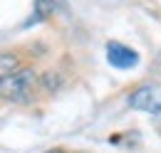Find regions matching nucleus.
I'll use <instances>...</instances> for the list:
<instances>
[{"mask_svg":"<svg viewBox=\"0 0 161 153\" xmlns=\"http://www.w3.org/2000/svg\"><path fill=\"white\" fill-rule=\"evenodd\" d=\"M35 92H40V74L32 64H25L13 74H3L0 79V96L5 104H27Z\"/></svg>","mask_w":161,"mask_h":153,"instance_id":"f257e3e1","label":"nucleus"},{"mask_svg":"<svg viewBox=\"0 0 161 153\" xmlns=\"http://www.w3.org/2000/svg\"><path fill=\"white\" fill-rule=\"evenodd\" d=\"M129 106L146 114H159L161 111V87L159 84H141L129 94Z\"/></svg>","mask_w":161,"mask_h":153,"instance_id":"f03ea898","label":"nucleus"},{"mask_svg":"<svg viewBox=\"0 0 161 153\" xmlns=\"http://www.w3.org/2000/svg\"><path fill=\"white\" fill-rule=\"evenodd\" d=\"M107 62L112 67H117V69H131V67L139 64V52L126 47V45H121V42L109 40L107 42Z\"/></svg>","mask_w":161,"mask_h":153,"instance_id":"7ed1b4c3","label":"nucleus"},{"mask_svg":"<svg viewBox=\"0 0 161 153\" xmlns=\"http://www.w3.org/2000/svg\"><path fill=\"white\" fill-rule=\"evenodd\" d=\"M60 8H62V0H35L32 3V13H30V18L22 22V27H32V25L47 22L50 18L57 15Z\"/></svg>","mask_w":161,"mask_h":153,"instance_id":"20e7f679","label":"nucleus"},{"mask_svg":"<svg viewBox=\"0 0 161 153\" xmlns=\"http://www.w3.org/2000/svg\"><path fill=\"white\" fill-rule=\"evenodd\" d=\"M25 64H27V62H25L20 50H5L3 57H0V72H3V74H13V72L22 69Z\"/></svg>","mask_w":161,"mask_h":153,"instance_id":"39448f33","label":"nucleus"},{"mask_svg":"<svg viewBox=\"0 0 161 153\" xmlns=\"http://www.w3.org/2000/svg\"><path fill=\"white\" fill-rule=\"evenodd\" d=\"M154 72L161 74V52H159V57H156V62H154Z\"/></svg>","mask_w":161,"mask_h":153,"instance_id":"423d86ee","label":"nucleus"},{"mask_svg":"<svg viewBox=\"0 0 161 153\" xmlns=\"http://www.w3.org/2000/svg\"><path fill=\"white\" fill-rule=\"evenodd\" d=\"M45 153H69L67 148H60V146H55V148H47Z\"/></svg>","mask_w":161,"mask_h":153,"instance_id":"0eeeda50","label":"nucleus"}]
</instances>
